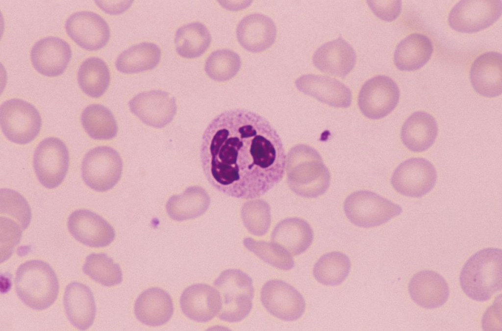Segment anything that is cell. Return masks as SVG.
Here are the masks:
<instances>
[{
	"instance_id": "cell-1",
	"label": "cell",
	"mask_w": 502,
	"mask_h": 331,
	"mask_svg": "<svg viewBox=\"0 0 502 331\" xmlns=\"http://www.w3.org/2000/svg\"><path fill=\"white\" fill-rule=\"evenodd\" d=\"M201 158L218 191L245 200L264 195L282 180L286 155L277 132L264 117L246 109L226 111L206 127Z\"/></svg>"
},
{
	"instance_id": "cell-2",
	"label": "cell",
	"mask_w": 502,
	"mask_h": 331,
	"mask_svg": "<svg viewBox=\"0 0 502 331\" xmlns=\"http://www.w3.org/2000/svg\"><path fill=\"white\" fill-rule=\"evenodd\" d=\"M461 287L471 299L485 302L502 288V252L489 248L473 255L460 275Z\"/></svg>"
},
{
	"instance_id": "cell-3",
	"label": "cell",
	"mask_w": 502,
	"mask_h": 331,
	"mask_svg": "<svg viewBox=\"0 0 502 331\" xmlns=\"http://www.w3.org/2000/svg\"><path fill=\"white\" fill-rule=\"evenodd\" d=\"M289 169L292 190L305 198L324 194L330 183V173L319 153L306 145H299L290 153Z\"/></svg>"
},
{
	"instance_id": "cell-4",
	"label": "cell",
	"mask_w": 502,
	"mask_h": 331,
	"mask_svg": "<svg viewBox=\"0 0 502 331\" xmlns=\"http://www.w3.org/2000/svg\"><path fill=\"white\" fill-rule=\"evenodd\" d=\"M15 283L19 298L35 310L50 307L59 292L55 272L47 263L40 260H29L21 265L16 271Z\"/></svg>"
},
{
	"instance_id": "cell-5",
	"label": "cell",
	"mask_w": 502,
	"mask_h": 331,
	"mask_svg": "<svg viewBox=\"0 0 502 331\" xmlns=\"http://www.w3.org/2000/svg\"><path fill=\"white\" fill-rule=\"evenodd\" d=\"M213 284L222 299V307L218 314L220 319L236 323L249 315L254 296L250 277L239 269H229L223 271Z\"/></svg>"
},
{
	"instance_id": "cell-6",
	"label": "cell",
	"mask_w": 502,
	"mask_h": 331,
	"mask_svg": "<svg viewBox=\"0 0 502 331\" xmlns=\"http://www.w3.org/2000/svg\"><path fill=\"white\" fill-rule=\"evenodd\" d=\"M344 210L352 224L365 228L384 224L402 211L399 205L368 190L349 195L345 201Z\"/></svg>"
},
{
	"instance_id": "cell-7",
	"label": "cell",
	"mask_w": 502,
	"mask_h": 331,
	"mask_svg": "<svg viewBox=\"0 0 502 331\" xmlns=\"http://www.w3.org/2000/svg\"><path fill=\"white\" fill-rule=\"evenodd\" d=\"M0 125L9 141L25 144L38 135L42 120L33 105L22 100L13 99L4 102L0 107Z\"/></svg>"
},
{
	"instance_id": "cell-8",
	"label": "cell",
	"mask_w": 502,
	"mask_h": 331,
	"mask_svg": "<svg viewBox=\"0 0 502 331\" xmlns=\"http://www.w3.org/2000/svg\"><path fill=\"white\" fill-rule=\"evenodd\" d=\"M123 161L119 153L108 146H99L89 151L81 165V175L91 189L104 192L112 188L120 180Z\"/></svg>"
},
{
	"instance_id": "cell-9",
	"label": "cell",
	"mask_w": 502,
	"mask_h": 331,
	"mask_svg": "<svg viewBox=\"0 0 502 331\" xmlns=\"http://www.w3.org/2000/svg\"><path fill=\"white\" fill-rule=\"evenodd\" d=\"M69 165L68 150L61 140L55 137L44 139L38 145L33 156V167L41 184L52 189L65 178Z\"/></svg>"
},
{
	"instance_id": "cell-10",
	"label": "cell",
	"mask_w": 502,
	"mask_h": 331,
	"mask_svg": "<svg viewBox=\"0 0 502 331\" xmlns=\"http://www.w3.org/2000/svg\"><path fill=\"white\" fill-rule=\"evenodd\" d=\"M437 173L433 164L421 157L411 158L401 163L394 171L391 182L400 194L420 198L434 187Z\"/></svg>"
},
{
	"instance_id": "cell-11",
	"label": "cell",
	"mask_w": 502,
	"mask_h": 331,
	"mask_svg": "<svg viewBox=\"0 0 502 331\" xmlns=\"http://www.w3.org/2000/svg\"><path fill=\"white\" fill-rule=\"evenodd\" d=\"M501 0H461L449 16L450 26L462 33H474L485 29L501 17Z\"/></svg>"
},
{
	"instance_id": "cell-12",
	"label": "cell",
	"mask_w": 502,
	"mask_h": 331,
	"mask_svg": "<svg viewBox=\"0 0 502 331\" xmlns=\"http://www.w3.org/2000/svg\"><path fill=\"white\" fill-rule=\"evenodd\" d=\"M400 91L397 84L385 76H374L362 86L358 104L362 113L371 119H378L389 114L397 106Z\"/></svg>"
},
{
	"instance_id": "cell-13",
	"label": "cell",
	"mask_w": 502,
	"mask_h": 331,
	"mask_svg": "<svg viewBox=\"0 0 502 331\" xmlns=\"http://www.w3.org/2000/svg\"><path fill=\"white\" fill-rule=\"evenodd\" d=\"M260 299L270 313L285 321L298 320L303 315L305 308L301 294L281 280H272L266 282L262 288Z\"/></svg>"
},
{
	"instance_id": "cell-14",
	"label": "cell",
	"mask_w": 502,
	"mask_h": 331,
	"mask_svg": "<svg viewBox=\"0 0 502 331\" xmlns=\"http://www.w3.org/2000/svg\"><path fill=\"white\" fill-rule=\"evenodd\" d=\"M131 112L144 124L162 128L173 119L177 110L175 98L161 90L139 93L129 102Z\"/></svg>"
},
{
	"instance_id": "cell-15",
	"label": "cell",
	"mask_w": 502,
	"mask_h": 331,
	"mask_svg": "<svg viewBox=\"0 0 502 331\" xmlns=\"http://www.w3.org/2000/svg\"><path fill=\"white\" fill-rule=\"evenodd\" d=\"M65 28L74 42L88 51L102 48L110 35L106 21L99 15L90 11H79L72 14L66 22Z\"/></svg>"
},
{
	"instance_id": "cell-16",
	"label": "cell",
	"mask_w": 502,
	"mask_h": 331,
	"mask_svg": "<svg viewBox=\"0 0 502 331\" xmlns=\"http://www.w3.org/2000/svg\"><path fill=\"white\" fill-rule=\"evenodd\" d=\"M68 227L76 240L91 247L106 246L115 237L112 226L102 217L89 210L78 209L71 213Z\"/></svg>"
},
{
	"instance_id": "cell-17",
	"label": "cell",
	"mask_w": 502,
	"mask_h": 331,
	"mask_svg": "<svg viewBox=\"0 0 502 331\" xmlns=\"http://www.w3.org/2000/svg\"><path fill=\"white\" fill-rule=\"evenodd\" d=\"M72 56L69 45L56 37H47L37 41L30 52L31 62L40 74L48 76L61 75Z\"/></svg>"
},
{
	"instance_id": "cell-18",
	"label": "cell",
	"mask_w": 502,
	"mask_h": 331,
	"mask_svg": "<svg viewBox=\"0 0 502 331\" xmlns=\"http://www.w3.org/2000/svg\"><path fill=\"white\" fill-rule=\"evenodd\" d=\"M180 305L183 313L197 322H208L219 313L222 299L218 290L209 285L198 283L186 288L181 294Z\"/></svg>"
},
{
	"instance_id": "cell-19",
	"label": "cell",
	"mask_w": 502,
	"mask_h": 331,
	"mask_svg": "<svg viewBox=\"0 0 502 331\" xmlns=\"http://www.w3.org/2000/svg\"><path fill=\"white\" fill-rule=\"evenodd\" d=\"M296 84L301 92L330 106L346 108L351 104L350 89L335 78L316 75H306L298 78Z\"/></svg>"
},
{
	"instance_id": "cell-20",
	"label": "cell",
	"mask_w": 502,
	"mask_h": 331,
	"mask_svg": "<svg viewBox=\"0 0 502 331\" xmlns=\"http://www.w3.org/2000/svg\"><path fill=\"white\" fill-rule=\"evenodd\" d=\"M356 58L353 49L340 36L318 48L312 60L314 66L321 71L344 77L354 67Z\"/></svg>"
},
{
	"instance_id": "cell-21",
	"label": "cell",
	"mask_w": 502,
	"mask_h": 331,
	"mask_svg": "<svg viewBox=\"0 0 502 331\" xmlns=\"http://www.w3.org/2000/svg\"><path fill=\"white\" fill-rule=\"evenodd\" d=\"M408 290L414 303L426 309L440 307L450 295L449 287L443 277L428 270L414 274L409 281Z\"/></svg>"
},
{
	"instance_id": "cell-22",
	"label": "cell",
	"mask_w": 502,
	"mask_h": 331,
	"mask_svg": "<svg viewBox=\"0 0 502 331\" xmlns=\"http://www.w3.org/2000/svg\"><path fill=\"white\" fill-rule=\"evenodd\" d=\"M276 25L269 17L259 13L250 14L239 23L236 29L240 44L252 52L262 51L270 48L276 36Z\"/></svg>"
},
{
	"instance_id": "cell-23",
	"label": "cell",
	"mask_w": 502,
	"mask_h": 331,
	"mask_svg": "<svg viewBox=\"0 0 502 331\" xmlns=\"http://www.w3.org/2000/svg\"><path fill=\"white\" fill-rule=\"evenodd\" d=\"M470 81L475 90L481 96L494 97L502 92V56L491 51L478 56L470 70Z\"/></svg>"
},
{
	"instance_id": "cell-24",
	"label": "cell",
	"mask_w": 502,
	"mask_h": 331,
	"mask_svg": "<svg viewBox=\"0 0 502 331\" xmlns=\"http://www.w3.org/2000/svg\"><path fill=\"white\" fill-rule=\"evenodd\" d=\"M64 306L68 320L77 329L86 330L93 324L96 306L87 286L77 282L69 284L65 290Z\"/></svg>"
},
{
	"instance_id": "cell-25",
	"label": "cell",
	"mask_w": 502,
	"mask_h": 331,
	"mask_svg": "<svg viewBox=\"0 0 502 331\" xmlns=\"http://www.w3.org/2000/svg\"><path fill=\"white\" fill-rule=\"evenodd\" d=\"M174 305L170 295L158 287L148 289L137 299L134 306L136 318L143 324L158 326L171 319Z\"/></svg>"
},
{
	"instance_id": "cell-26",
	"label": "cell",
	"mask_w": 502,
	"mask_h": 331,
	"mask_svg": "<svg viewBox=\"0 0 502 331\" xmlns=\"http://www.w3.org/2000/svg\"><path fill=\"white\" fill-rule=\"evenodd\" d=\"M438 125L434 117L424 111H417L405 120L401 137L404 145L414 152H422L434 142L438 134Z\"/></svg>"
},
{
	"instance_id": "cell-27",
	"label": "cell",
	"mask_w": 502,
	"mask_h": 331,
	"mask_svg": "<svg viewBox=\"0 0 502 331\" xmlns=\"http://www.w3.org/2000/svg\"><path fill=\"white\" fill-rule=\"evenodd\" d=\"M432 51L433 45L428 38L413 33L398 45L394 54V63L402 71L416 70L427 63Z\"/></svg>"
},
{
	"instance_id": "cell-28",
	"label": "cell",
	"mask_w": 502,
	"mask_h": 331,
	"mask_svg": "<svg viewBox=\"0 0 502 331\" xmlns=\"http://www.w3.org/2000/svg\"><path fill=\"white\" fill-rule=\"evenodd\" d=\"M273 241L284 247L293 255L304 252L313 240V232L309 224L299 218H291L279 223L272 235Z\"/></svg>"
},
{
	"instance_id": "cell-29",
	"label": "cell",
	"mask_w": 502,
	"mask_h": 331,
	"mask_svg": "<svg viewBox=\"0 0 502 331\" xmlns=\"http://www.w3.org/2000/svg\"><path fill=\"white\" fill-rule=\"evenodd\" d=\"M160 57L161 51L157 45L144 42L122 52L118 57L115 66L119 71L124 73L141 72L155 68Z\"/></svg>"
},
{
	"instance_id": "cell-30",
	"label": "cell",
	"mask_w": 502,
	"mask_h": 331,
	"mask_svg": "<svg viewBox=\"0 0 502 331\" xmlns=\"http://www.w3.org/2000/svg\"><path fill=\"white\" fill-rule=\"evenodd\" d=\"M208 197L201 187L188 188L183 193L171 197L166 204V210L173 219L181 221L201 215L208 205Z\"/></svg>"
},
{
	"instance_id": "cell-31",
	"label": "cell",
	"mask_w": 502,
	"mask_h": 331,
	"mask_svg": "<svg viewBox=\"0 0 502 331\" xmlns=\"http://www.w3.org/2000/svg\"><path fill=\"white\" fill-rule=\"evenodd\" d=\"M110 79L107 65L98 57L86 59L78 71L77 81L80 88L86 95L93 98H99L104 93L109 86Z\"/></svg>"
},
{
	"instance_id": "cell-32",
	"label": "cell",
	"mask_w": 502,
	"mask_h": 331,
	"mask_svg": "<svg viewBox=\"0 0 502 331\" xmlns=\"http://www.w3.org/2000/svg\"><path fill=\"white\" fill-rule=\"evenodd\" d=\"M211 41L210 32L201 23H193L179 28L176 32L175 44L177 53L185 58H195L207 50Z\"/></svg>"
},
{
	"instance_id": "cell-33",
	"label": "cell",
	"mask_w": 502,
	"mask_h": 331,
	"mask_svg": "<svg viewBox=\"0 0 502 331\" xmlns=\"http://www.w3.org/2000/svg\"><path fill=\"white\" fill-rule=\"evenodd\" d=\"M81 121L87 134L96 140H109L115 137L118 127L112 112L103 105L91 104L83 111Z\"/></svg>"
},
{
	"instance_id": "cell-34",
	"label": "cell",
	"mask_w": 502,
	"mask_h": 331,
	"mask_svg": "<svg viewBox=\"0 0 502 331\" xmlns=\"http://www.w3.org/2000/svg\"><path fill=\"white\" fill-rule=\"evenodd\" d=\"M351 262L344 254L339 252L326 253L322 256L313 268V275L320 283L330 286L341 284L348 276Z\"/></svg>"
},
{
	"instance_id": "cell-35",
	"label": "cell",
	"mask_w": 502,
	"mask_h": 331,
	"mask_svg": "<svg viewBox=\"0 0 502 331\" xmlns=\"http://www.w3.org/2000/svg\"><path fill=\"white\" fill-rule=\"evenodd\" d=\"M83 271L94 280L106 286L117 285L123 280L119 265L104 253H93L88 255Z\"/></svg>"
},
{
	"instance_id": "cell-36",
	"label": "cell",
	"mask_w": 502,
	"mask_h": 331,
	"mask_svg": "<svg viewBox=\"0 0 502 331\" xmlns=\"http://www.w3.org/2000/svg\"><path fill=\"white\" fill-rule=\"evenodd\" d=\"M241 65L240 56L228 49L218 50L211 53L205 64V71L212 79L225 81L234 76Z\"/></svg>"
},
{
	"instance_id": "cell-37",
	"label": "cell",
	"mask_w": 502,
	"mask_h": 331,
	"mask_svg": "<svg viewBox=\"0 0 502 331\" xmlns=\"http://www.w3.org/2000/svg\"><path fill=\"white\" fill-rule=\"evenodd\" d=\"M244 244L264 261L275 267L289 270L294 266V261L290 254L277 246L250 238L245 239Z\"/></svg>"
},
{
	"instance_id": "cell-38",
	"label": "cell",
	"mask_w": 502,
	"mask_h": 331,
	"mask_svg": "<svg viewBox=\"0 0 502 331\" xmlns=\"http://www.w3.org/2000/svg\"><path fill=\"white\" fill-rule=\"evenodd\" d=\"M0 213L16 219L25 230L31 220V211L25 199L17 192L9 189L0 191Z\"/></svg>"
},
{
	"instance_id": "cell-39",
	"label": "cell",
	"mask_w": 502,
	"mask_h": 331,
	"mask_svg": "<svg viewBox=\"0 0 502 331\" xmlns=\"http://www.w3.org/2000/svg\"><path fill=\"white\" fill-rule=\"evenodd\" d=\"M21 226L15 221L0 216L1 246L3 245L4 260L10 256L14 248L20 241Z\"/></svg>"
},
{
	"instance_id": "cell-40",
	"label": "cell",
	"mask_w": 502,
	"mask_h": 331,
	"mask_svg": "<svg viewBox=\"0 0 502 331\" xmlns=\"http://www.w3.org/2000/svg\"><path fill=\"white\" fill-rule=\"evenodd\" d=\"M367 3L375 14L385 21L394 20L402 10L401 0H367Z\"/></svg>"
},
{
	"instance_id": "cell-41",
	"label": "cell",
	"mask_w": 502,
	"mask_h": 331,
	"mask_svg": "<svg viewBox=\"0 0 502 331\" xmlns=\"http://www.w3.org/2000/svg\"><path fill=\"white\" fill-rule=\"evenodd\" d=\"M100 8L107 13L118 14L124 12L130 6L132 1L96 0Z\"/></svg>"
}]
</instances>
